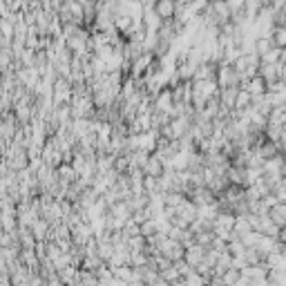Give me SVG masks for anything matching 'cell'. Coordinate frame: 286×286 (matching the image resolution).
Here are the masks:
<instances>
[{
    "mask_svg": "<svg viewBox=\"0 0 286 286\" xmlns=\"http://www.w3.org/2000/svg\"><path fill=\"white\" fill-rule=\"evenodd\" d=\"M177 5H192V0H175Z\"/></svg>",
    "mask_w": 286,
    "mask_h": 286,
    "instance_id": "6",
    "label": "cell"
},
{
    "mask_svg": "<svg viewBox=\"0 0 286 286\" xmlns=\"http://www.w3.org/2000/svg\"><path fill=\"white\" fill-rule=\"evenodd\" d=\"M92 3H98V0H92Z\"/></svg>",
    "mask_w": 286,
    "mask_h": 286,
    "instance_id": "7",
    "label": "cell"
},
{
    "mask_svg": "<svg viewBox=\"0 0 286 286\" xmlns=\"http://www.w3.org/2000/svg\"><path fill=\"white\" fill-rule=\"evenodd\" d=\"M150 137H152V134H150ZM150 137H145V139L141 137V139H139V141H150ZM139 148H141V150H143V148H152V143H141V145H139Z\"/></svg>",
    "mask_w": 286,
    "mask_h": 286,
    "instance_id": "5",
    "label": "cell"
},
{
    "mask_svg": "<svg viewBox=\"0 0 286 286\" xmlns=\"http://www.w3.org/2000/svg\"><path fill=\"white\" fill-rule=\"evenodd\" d=\"M143 170H145V175L148 177L157 179V177H161V173H163V163H161L159 159H148L145 161V165H143Z\"/></svg>",
    "mask_w": 286,
    "mask_h": 286,
    "instance_id": "2",
    "label": "cell"
},
{
    "mask_svg": "<svg viewBox=\"0 0 286 286\" xmlns=\"http://www.w3.org/2000/svg\"><path fill=\"white\" fill-rule=\"evenodd\" d=\"M152 9L163 23H170V20H175V16H177V3L175 0H154Z\"/></svg>",
    "mask_w": 286,
    "mask_h": 286,
    "instance_id": "1",
    "label": "cell"
},
{
    "mask_svg": "<svg viewBox=\"0 0 286 286\" xmlns=\"http://www.w3.org/2000/svg\"><path fill=\"white\" fill-rule=\"evenodd\" d=\"M223 3H226L231 16H235V14H242L244 12V0H223Z\"/></svg>",
    "mask_w": 286,
    "mask_h": 286,
    "instance_id": "3",
    "label": "cell"
},
{
    "mask_svg": "<svg viewBox=\"0 0 286 286\" xmlns=\"http://www.w3.org/2000/svg\"><path fill=\"white\" fill-rule=\"evenodd\" d=\"M248 101H251V94H248L246 90L237 92V96H235V105H237V107H244V105H246Z\"/></svg>",
    "mask_w": 286,
    "mask_h": 286,
    "instance_id": "4",
    "label": "cell"
}]
</instances>
